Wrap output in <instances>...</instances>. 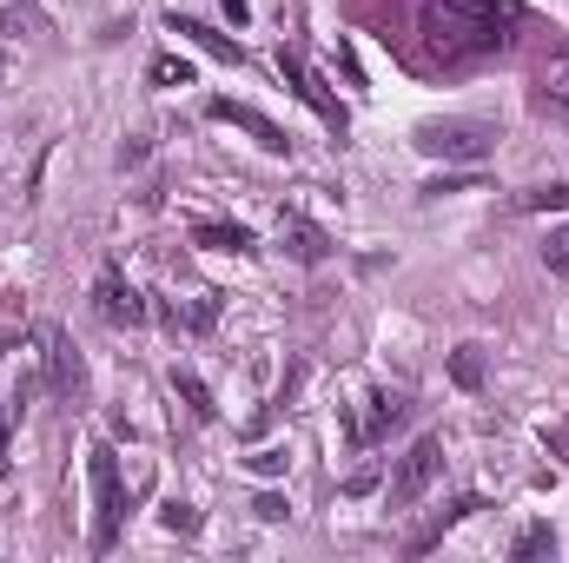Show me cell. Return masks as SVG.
Listing matches in <instances>:
<instances>
[{"label": "cell", "instance_id": "11", "mask_svg": "<svg viewBox=\"0 0 569 563\" xmlns=\"http://www.w3.org/2000/svg\"><path fill=\"white\" fill-rule=\"evenodd\" d=\"M279 239H284V253H291L298 266H325V253H331V239H325L305 213H284V219H279Z\"/></svg>", "mask_w": 569, "mask_h": 563}, {"label": "cell", "instance_id": "25", "mask_svg": "<svg viewBox=\"0 0 569 563\" xmlns=\"http://www.w3.org/2000/svg\"><path fill=\"white\" fill-rule=\"evenodd\" d=\"M543 451H550V457H563V464H569V424H550V431H543Z\"/></svg>", "mask_w": 569, "mask_h": 563}, {"label": "cell", "instance_id": "16", "mask_svg": "<svg viewBox=\"0 0 569 563\" xmlns=\"http://www.w3.org/2000/svg\"><path fill=\"white\" fill-rule=\"evenodd\" d=\"M523 213H563L569 206V179H550V186H530L523 199H517Z\"/></svg>", "mask_w": 569, "mask_h": 563}, {"label": "cell", "instance_id": "19", "mask_svg": "<svg viewBox=\"0 0 569 563\" xmlns=\"http://www.w3.org/2000/svg\"><path fill=\"white\" fill-rule=\"evenodd\" d=\"M557 551V531L550 524H530V531H517V544H510V557L523 563V557H550Z\"/></svg>", "mask_w": 569, "mask_h": 563}, {"label": "cell", "instance_id": "10", "mask_svg": "<svg viewBox=\"0 0 569 563\" xmlns=\"http://www.w3.org/2000/svg\"><path fill=\"white\" fill-rule=\"evenodd\" d=\"M477 511H490V504H483L477 491H463V497H450V504H443V511L430 517V524L418 531V537H411V544H405V551H411V557H425L430 544H443V531H457V524H463V517H477Z\"/></svg>", "mask_w": 569, "mask_h": 563}, {"label": "cell", "instance_id": "3", "mask_svg": "<svg viewBox=\"0 0 569 563\" xmlns=\"http://www.w3.org/2000/svg\"><path fill=\"white\" fill-rule=\"evenodd\" d=\"M437 477H443V437H418L391 471V511H411Z\"/></svg>", "mask_w": 569, "mask_h": 563}, {"label": "cell", "instance_id": "1", "mask_svg": "<svg viewBox=\"0 0 569 563\" xmlns=\"http://www.w3.org/2000/svg\"><path fill=\"white\" fill-rule=\"evenodd\" d=\"M523 7L517 0H425L418 7V40H425V60L437 67H463V60H483L497 53L517 27Z\"/></svg>", "mask_w": 569, "mask_h": 563}, {"label": "cell", "instance_id": "29", "mask_svg": "<svg viewBox=\"0 0 569 563\" xmlns=\"http://www.w3.org/2000/svg\"><path fill=\"white\" fill-rule=\"evenodd\" d=\"M0 67H7V53H0Z\"/></svg>", "mask_w": 569, "mask_h": 563}, {"label": "cell", "instance_id": "23", "mask_svg": "<svg viewBox=\"0 0 569 563\" xmlns=\"http://www.w3.org/2000/svg\"><path fill=\"white\" fill-rule=\"evenodd\" d=\"M246 464H252V471H259V477H279L284 464H291V457H284L279 444H266V451H252V457H246Z\"/></svg>", "mask_w": 569, "mask_h": 563}, {"label": "cell", "instance_id": "4", "mask_svg": "<svg viewBox=\"0 0 569 563\" xmlns=\"http://www.w3.org/2000/svg\"><path fill=\"white\" fill-rule=\"evenodd\" d=\"M279 73H284V87H291V93H298V100H305V107H311L325 127H331V134H345V127H351L345 100H338V93H331V87H325V80H318L305 60H298V47H279Z\"/></svg>", "mask_w": 569, "mask_h": 563}, {"label": "cell", "instance_id": "8", "mask_svg": "<svg viewBox=\"0 0 569 563\" xmlns=\"http://www.w3.org/2000/svg\"><path fill=\"white\" fill-rule=\"evenodd\" d=\"M206 113H212V120H226V127H246L266 152H291V134H284L279 120H266L259 107H246V100H206Z\"/></svg>", "mask_w": 569, "mask_h": 563}, {"label": "cell", "instance_id": "18", "mask_svg": "<svg viewBox=\"0 0 569 563\" xmlns=\"http://www.w3.org/2000/svg\"><path fill=\"white\" fill-rule=\"evenodd\" d=\"M159 524H166L172 537H199V524H206V517H199V511H192L186 497H166V511H159Z\"/></svg>", "mask_w": 569, "mask_h": 563}, {"label": "cell", "instance_id": "6", "mask_svg": "<svg viewBox=\"0 0 569 563\" xmlns=\"http://www.w3.org/2000/svg\"><path fill=\"white\" fill-rule=\"evenodd\" d=\"M40 345H47V392L80 412L87 405V358H80V345L67 332H40Z\"/></svg>", "mask_w": 569, "mask_h": 563}, {"label": "cell", "instance_id": "24", "mask_svg": "<svg viewBox=\"0 0 569 563\" xmlns=\"http://www.w3.org/2000/svg\"><path fill=\"white\" fill-rule=\"evenodd\" d=\"M252 511H259V517H266V524H279L284 511H291V504H284L279 491H259V497H252Z\"/></svg>", "mask_w": 569, "mask_h": 563}, {"label": "cell", "instance_id": "20", "mask_svg": "<svg viewBox=\"0 0 569 563\" xmlns=\"http://www.w3.org/2000/svg\"><path fill=\"white\" fill-rule=\"evenodd\" d=\"M152 87H192V67H186L179 53H159V60H152Z\"/></svg>", "mask_w": 569, "mask_h": 563}, {"label": "cell", "instance_id": "27", "mask_svg": "<svg viewBox=\"0 0 569 563\" xmlns=\"http://www.w3.org/2000/svg\"><path fill=\"white\" fill-rule=\"evenodd\" d=\"M219 7H226L232 20H246V13H252V0H219Z\"/></svg>", "mask_w": 569, "mask_h": 563}, {"label": "cell", "instance_id": "22", "mask_svg": "<svg viewBox=\"0 0 569 563\" xmlns=\"http://www.w3.org/2000/svg\"><path fill=\"white\" fill-rule=\"evenodd\" d=\"M543 93H550V100H563V107H569V53H557V60L543 67Z\"/></svg>", "mask_w": 569, "mask_h": 563}, {"label": "cell", "instance_id": "9", "mask_svg": "<svg viewBox=\"0 0 569 563\" xmlns=\"http://www.w3.org/2000/svg\"><path fill=\"white\" fill-rule=\"evenodd\" d=\"M365 405H371V412L351 424V444H385L398 424L411 418V398H405V392H371Z\"/></svg>", "mask_w": 569, "mask_h": 563}, {"label": "cell", "instance_id": "21", "mask_svg": "<svg viewBox=\"0 0 569 563\" xmlns=\"http://www.w3.org/2000/svg\"><path fill=\"white\" fill-rule=\"evenodd\" d=\"M543 266H550L557 279H569V226H557V233L543 239Z\"/></svg>", "mask_w": 569, "mask_h": 563}, {"label": "cell", "instance_id": "7", "mask_svg": "<svg viewBox=\"0 0 569 563\" xmlns=\"http://www.w3.org/2000/svg\"><path fill=\"white\" fill-rule=\"evenodd\" d=\"M93 312H100L107 325H146V318H152V305L120 279V266H107V273H100V285H93Z\"/></svg>", "mask_w": 569, "mask_h": 563}, {"label": "cell", "instance_id": "13", "mask_svg": "<svg viewBox=\"0 0 569 563\" xmlns=\"http://www.w3.org/2000/svg\"><path fill=\"white\" fill-rule=\"evenodd\" d=\"M172 392L186 398V412H192L199 424H212V418H219V405H212V392H206V378H199V372H186V365H172Z\"/></svg>", "mask_w": 569, "mask_h": 563}, {"label": "cell", "instance_id": "5", "mask_svg": "<svg viewBox=\"0 0 569 563\" xmlns=\"http://www.w3.org/2000/svg\"><path fill=\"white\" fill-rule=\"evenodd\" d=\"M418 146H425L430 159H483L497 146V134L483 120H425L418 127Z\"/></svg>", "mask_w": 569, "mask_h": 563}, {"label": "cell", "instance_id": "26", "mask_svg": "<svg viewBox=\"0 0 569 563\" xmlns=\"http://www.w3.org/2000/svg\"><path fill=\"white\" fill-rule=\"evenodd\" d=\"M146 152H152V140H146V134H133V140L120 146V166H140Z\"/></svg>", "mask_w": 569, "mask_h": 563}, {"label": "cell", "instance_id": "12", "mask_svg": "<svg viewBox=\"0 0 569 563\" xmlns=\"http://www.w3.org/2000/svg\"><path fill=\"white\" fill-rule=\"evenodd\" d=\"M172 33H179V40H192L199 53H212L219 67H246V47H239V40H226V33H212V27H199V20H179V13H172Z\"/></svg>", "mask_w": 569, "mask_h": 563}, {"label": "cell", "instance_id": "17", "mask_svg": "<svg viewBox=\"0 0 569 563\" xmlns=\"http://www.w3.org/2000/svg\"><path fill=\"white\" fill-rule=\"evenodd\" d=\"M166 318H172V325H186V332H212V325H219V298H212V292H206V298H199V305H186V312H179V305H172V312H166Z\"/></svg>", "mask_w": 569, "mask_h": 563}, {"label": "cell", "instance_id": "15", "mask_svg": "<svg viewBox=\"0 0 569 563\" xmlns=\"http://www.w3.org/2000/svg\"><path fill=\"white\" fill-rule=\"evenodd\" d=\"M450 385L483 392V345H457V352H450Z\"/></svg>", "mask_w": 569, "mask_h": 563}, {"label": "cell", "instance_id": "14", "mask_svg": "<svg viewBox=\"0 0 569 563\" xmlns=\"http://www.w3.org/2000/svg\"><path fill=\"white\" fill-rule=\"evenodd\" d=\"M192 246H206V253H252V233L246 226H192Z\"/></svg>", "mask_w": 569, "mask_h": 563}, {"label": "cell", "instance_id": "28", "mask_svg": "<svg viewBox=\"0 0 569 563\" xmlns=\"http://www.w3.org/2000/svg\"><path fill=\"white\" fill-rule=\"evenodd\" d=\"M0 471H7V412H0Z\"/></svg>", "mask_w": 569, "mask_h": 563}, {"label": "cell", "instance_id": "2", "mask_svg": "<svg viewBox=\"0 0 569 563\" xmlns=\"http://www.w3.org/2000/svg\"><path fill=\"white\" fill-rule=\"evenodd\" d=\"M87 477H93V537H87V551L107 557L113 537H120V517H127V491H120V457H113V444H93V451H87Z\"/></svg>", "mask_w": 569, "mask_h": 563}]
</instances>
